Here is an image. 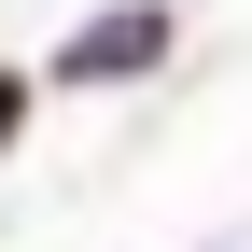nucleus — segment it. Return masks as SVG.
<instances>
[{
    "instance_id": "nucleus-1",
    "label": "nucleus",
    "mask_w": 252,
    "mask_h": 252,
    "mask_svg": "<svg viewBox=\"0 0 252 252\" xmlns=\"http://www.w3.org/2000/svg\"><path fill=\"white\" fill-rule=\"evenodd\" d=\"M154 56H168V0H112V14H84L70 42H56V70H42V84L98 98V84H140Z\"/></svg>"
},
{
    "instance_id": "nucleus-2",
    "label": "nucleus",
    "mask_w": 252,
    "mask_h": 252,
    "mask_svg": "<svg viewBox=\"0 0 252 252\" xmlns=\"http://www.w3.org/2000/svg\"><path fill=\"white\" fill-rule=\"evenodd\" d=\"M28 98H42V84H28V70H14V56H0V154H14V140H28Z\"/></svg>"
}]
</instances>
